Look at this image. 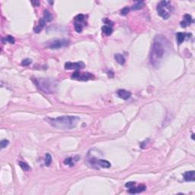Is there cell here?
Wrapping results in <instances>:
<instances>
[{
	"label": "cell",
	"mask_w": 195,
	"mask_h": 195,
	"mask_svg": "<svg viewBox=\"0 0 195 195\" xmlns=\"http://www.w3.org/2000/svg\"><path fill=\"white\" fill-rule=\"evenodd\" d=\"M169 49V42L166 37H164L162 35L156 36L153 40L150 54H149L150 63L152 66L155 67L159 66Z\"/></svg>",
	"instance_id": "6da1fadb"
},
{
	"label": "cell",
	"mask_w": 195,
	"mask_h": 195,
	"mask_svg": "<svg viewBox=\"0 0 195 195\" xmlns=\"http://www.w3.org/2000/svg\"><path fill=\"white\" fill-rule=\"evenodd\" d=\"M79 118L77 116H61L56 118H49L48 123L52 127L59 130H72L76 127L78 122L79 121Z\"/></svg>",
	"instance_id": "7a4b0ae2"
},
{
	"label": "cell",
	"mask_w": 195,
	"mask_h": 195,
	"mask_svg": "<svg viewBox=\"0 0 195 195\" xmlns=\"http://www.w3.org/2000/svg\"><path fill=\"white\" fill-rule=\"evenodd\" d=\"M33 82L39 90L46 94H53L57 91V82L54 79L36 78L33 79Z\"/></svg>",
	"instance_id": "3957f363"
},
{
	"label": "cell",
	"mask_w": 195,
	"mask_h": 195,
	"mask_svg": "<svg viewBox=\"0 0 195 195\" xmlns=\"http://www.w3.org/2000/svg\"><path fill=\"white\" fill-rule=\"evenodd\" d=\"M156 9L159 16L162 17L163 19H168L171 16V12L173 11V7L171 6V2L163 0L158 4Z\"/></svg>",
	"instance_id": "277c9868"
},
{
	"label": "cell",
	"mask_w": 195,
	"mask_h": 195,
	"mask_svg": "<svg viewBox=\"0 0 195 195\" xmlns=\"http://www.w3.org/2000/svg\"><path fill=\"white\" fill-rule=\"evenodd\" d=\"M86 16L82 14H79L76 15L74 19V27L77 33H81L82 32L83 28L86 26Z\"/></svg>",
	"instance_id": "5b68a950"
},
{
	"label": "cell",
	"mask_w": 195,
	"mask_h": 195,
	"mask_svg": "<svg viewBox=\"0 0 195 195\" xmlns=\"http://www.w3.org/2000/svg\"><path fill=\"white\" fill-rule=\"evenodd\" d=\"M89 164L93 167L95 166L96 168H108L110 167V163L108 161L105 160V159H98L96 158H91L89 160Z\"/></svg>",
	"instance_id": "8992f818"
},
{
	"label": "cell",
	"mask_w": 195,
	"mask_h": 195,
	"mask_svg": "<svg viewBox=\"0 0 195 195\" xmlns=\"http://www.w3.org/2000/svg\"><path fill=\"white\" fill-rule=\"evenodd\" d=\"M71 78L75 80L79 81H88L90 79H94V76L90 72H80L79 71H76L71 76Z\"/></svg>",
	"instance_id": "52a82bcc"
},
{
	"label": "cell",
	"mask_w": 195,
	"mask_h": 195,
	"mask_svg": "<svg viewBox=\"0 0 195 195\" xmlns=\"http://www.w3.org/2000/svg\"><path fill=\"white\" fill-rule=\"evenodd\" d=\"M69 45V41L65 40V39H62V40H56V41H53L48 45V47L52 50H55V49H60V48L64 47Z\"/></svg>",
	"instance_id": "ba28073f"
},
{
	"label": "cell",
	"mask_w": 195,
	"mask_h": 195,
	"mask_svg": "<svg viewBox=\"0 0 195 195\" xmlns=\"http://www.w3.org/2000/svg\"><path fill=\"white\" fill-rule=\"evenodd\" d=\"M85 67V63L79 61V62H76V63H71V62H68V63H65V69L67 70H82Z\"/></svg>",
	"instance_id": "9c48e42d"
},
{
	"label": "cell",
	"mask_w": 195,
	"mask_h": 195,
	"mask_svg": "<svg viewBox=\"0 0 195 195\" xmlns=\"http://www.w3.org/2000/svg\"><path fill=\"white\" fill-rule=\"evenodd\" d=\"M192 22H193V19H192L191 15L185 14L183 17V20L181 22V26L182 28H187L188 26L191 25Z\"/></svg>",
	"instance_id": "30bf717a"
},
{
	"label": "cell",
	"mask_w": 195,
	"mask_h": 195,
	"mask_svg": "<svg viewBox=\"0 0 195 195\" xmlns=\"http://www.w3.org/2000/svg\"><path fill=\"white\" fill-rule=\"evenodd\" d=\"M117 95L120 98H122L123 100L129 99L131 97V92L125 90V89H119L117 92Z\"/></svg>",
	"instance_id": "8fae6325"
},
{
	"label": "cell",
	"mask_w": 195,
	"mask_h": 195,
	"mask_svg": "<svg viewBox=\"0 0 195 195\" xmlns=\"http://www.w3.org/2000/svg\"><path fill=\"white\" fill-rule=\"evenodd\" d=\"M79 159H80V157L79 156H76L74 157H69V158H66L64 160V164L66 165V166L72 167V166H75L76 162H77Z\"/></svg>",
	"instance_id": "7c38bea8"
},
{
	"label": "cell",
	"mask_w": 195,
	"mask_h": 195,
	"mask_svg": "<svg viewBox=\"0 0 195 195\" xmlns=\"http://www.w3.org/2000/svg\"><path fill=\"white\" fill-rule=\"evenodd\" d=\"M146 189V187L143 184H142V185H139L137 187H135V185L132 188H129V193L130 194H139L141 193V192L144 191Z\"/></svg>",
	"instance_id": "4fadbf2b"
},
{
	"label": "cell",
	"mask_w": 195,
	"mask_h": 195,
	"mask_svg": "<svg viewBox=\"0 0 195 195\" xmlns=\"http://www.w3.org/2000/svg\"><path fill=\"white\" fill-rule=\"evenodd\" d=\"M184 179L186 181H194L195 180V172L194 171H186L184 174Z\"/></svg>",
	"instance_id": "5bb4252c"
},
{
	"label": "cell",
	"mask_w": 195,
	"mask_h": 195,
	"mask_svg": "<svg viewBox=\"0 0 195 195\" xmlns=\"http://www.w3.org/2000/svg\"><path fill=\"white\" fill-rule=\"evenodd\" d=\"M188 35L189 34H186L185 33L179 32V33L176 34V40H177V42H178V44H179V45L182 44V43L184 41V40H185L186 37L188 36Z\"/></svg>",
	"instance_id": "9a60e30c"
},
{
	"label": "cell",
	"mask_w": 195,
	"mask_h": 195,
	"mask_svg": "<svg viewBox=\"0 0 195 195\" xmlns=\"http://www.w3.org/2000/svg\"><path fill=\"white\" fill-rule=\"evenodd\" d=\"M114 59H115V60L117 61V63H118L119 64L123 65L125 63V60H126L125 57H123V54H115V55H114Z\"/></svg>",
	"instance_id": "2e32d148"
},
{
	"label": "cell",
	"mask_w": 195,
	"mask_h": 195,
	"mask_svg": "<svg viewBox=\"0 0 195 195\" xmlns=\"http://www.w3.org/2000/svg\"><path fill=\"white\" fill-rule=\"evenodd\" d=\"M101 29H102L103 33L105 35H107V36H109V35H110L113 33V28L110 25H104Z\"/></svg>",
	"instance_id": "e0dca14e"
},
{
	"label": "cell",
	"mask_w": 195,
	"mask_h": 195,
	"mask_svg": "<svg viewBox=\"0 0 195 195\" xmlns=\"http://www.w3.org/2000/svg\"><path fill=\"white\" fill-rule=\"evenodd\" d=\"M2 43L4 44H6V43H9V44H15V38L12 37V36H10V35H8L6 37H3L2 39Z\"/></svg>",
	"instance_id": "ac0fdd59"
},
{
	"label": "cell",
	"mask_w": 195,
	"mask_h": 195,
	"mask_svg": "<svg viewBox=\"0 0 195 195\" xmlns=\"http://www.w3.org/2000/svg\"><path fill=\"white\" fill-rule=\"evenodd\" d=\"M144 5H145V4H144L143 1H138V2H136V3L132 6L131 9L132 10L140 9H142V8L143 7Z\"/></svg>",
	"instance_id": "d6986e66"
},
{
	"label": "cell",
	"mask_w": 195,
	"mask_h": 195,
	"mask_svg": "<svg viewBox=\"0 0 195 195\" xmlns=\"http://www.w3.org/2000/svg\"><path fill=\"white\" fill-rule=\"evenodd\" d=\"M44 18L47 22H50L53 20V15H52L51 13L48 11V10H45V11H44Z\"/></svg>",
	"instance_id": "ffe728a7"
},
{
	"label": "cell",
	"mask_w": 195,
	"mask_h": 195,
	"mask_svg": "<svg viewBox=\"0 0 195 195\" xmlns=\"http://www.w3.org/2000/svg\"><path fill=\"white\" fill-rule=\"evenodd\" d=\"M44 162L46 166H49L52 162V156L50 153H47L45 156V158H44Z\"/></svg>",
	"instance_id": "44dd1931"
},
{
	"label": "cell",
	"mask_w": 195,
	"mask_h": 195,
	"mask_svg": "<svg viewBox=\"0 0 195 195\" xmlns=\"http://www.w3.org/2000/svg\"><path fill=\"white\" fill-rule=\"evenodd\" d=\"M19 166L22 168V170H24V171H29L31 169V168L30 166H28V164L24 162H19Z\"/></svg>",
	"instance_id": "7402d4cb"
},
{
	"label": "cell",
	"mask_w": 195,
	"mask_h": 195,
	"mask_svg": "<svg viewBox=\"0 0 195 195\" xmlns=\"http://www.w3.org/2000/svg\"><path fill=\"white\" fill-rule=\"evenodd\" d=\"M9 140H2V141H1V143H0V146H1V148H2V149H4V148H6V146H7L9 145Z\"/></svg>",
	"instance_id": "603a6c76"
},
{
	"label": "cell",
	"mask_w": 195,
	"mask_h": 195,
	"mask_svg": "<svg viewBox=\"0 0 195 195\" xmlns=\"http://www.w3.org/2000/svg\"><path fill=\"white\" fill-rule=\"evenodd\" d=\"M32 60L31 59H25L24 60H22V66H29L31 63H32Z\"/></svg>",
	"instance_id": "cb8c5ba5"
},
{
	"label": "cell",
	"mask_w": 195,
	"mask_h": 195,
	"mask_svg": "<svg viewBox=\"0 0 195 195\" xmlns=\"http://www.w3.org/2000/svg\"><path fill=\"white\" fill-rule=\"evenodd\" d=\"M130 11V9L128 7H125V8H123V9L121 10V13H120V14H121L122 15H127V14H128V12H129Z\"/></svg>",
	"instance_id": "d4e9b609"
},
{
	"label": "cell",
	"mask_w": 195,
	"mask_h": 195,
	"mask_svg": "<svg viewBox=\"0 0 195 195\" xmlns=\"http://www.w3.org/2000/svg\"><path fill=\"white\" fill-rule=\"evenodd\" d=\"M135 184H136V182H134V181H129V182H127V184H125V186L127 187V188H132V187H133Z\"/></svg>",
	"instance_id": "484cf974"
},
{
	"label": "cell",
	"mask_w": 195,
	"mask_h": 195,
	"mask_svg": "<svg viewBox=\"0 0 195 195\" xmlns=\"http://www.w3.org/2000/svg\"><path fill=\"white\" fill-rule=\"evenodd\" d=\"M32 3L36 4V6H37V5H39V2H32ZM34 6H35V5Z\"/></svg>",
	"instance_id": "4316f807"
}]
</instances>
